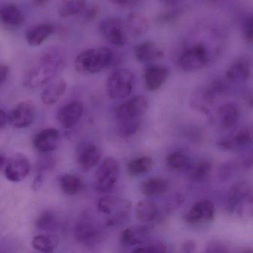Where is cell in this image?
<instances>
[{
	"label": "cell",
	"instance_id": "1",
	"mask_svg": "<svg viewBox=\"0 0 253 253\" xmlns=\"http://www.w3.org/2000/svg\"><path fill=\"white\" fill-rule=\"evenodd\" d=\"M64 57L59 50L45 51L26 71L23 77V85L29 89L45 86L57 78L64 67Z\"/></svg>",
	"mask_w": 253,
	"mask_h": 253
},
{
	"label": "cell",
	"instance_id": "2",
	"mask_svg": "<svg viewBox=\"0 0 253 253\" xmlns=\"http://www.w3.org/2000/svg\"><path fill=\"white\" fill-rule=\"evenodd\" d=\"M113 60V52L107 47L90 48L77 56L75 69L81 75H94L109 67Z\"/></svg>",
	"mask_w": 253,
	"mask_h": 253
},
{
	"label": "cell",
	"instance_id": "3",
	"mask_svg": "<svg viewBox=\"0 0 253 253\" xmlns=\"http://www.w3.org/2000/svg\"><path fill=\"white\" fill-rule=\"evenodd\" d=\"M97 209L104 219L105 225L112 227L128 218L131 213V203L129 200L121 197L106 195L98 200Z\"/></svg>",
	"mask_w": 253,
	"mask_h": 253
},
{
	"label": "cell",
	"instance_id": "4",
	"mask_svg": "<svg viewBox=\"0 0 253 253\" xmlns=\"http://www.w3.org/2000/svg\"><path fill=\"white\" fill-rule=\"evenodd\" d=\"M211 60V53L204 42H197L186 47L177 60V66L183 72H192L207 66Z\"/></svg>",
	"mask_w": 253,
	"mask_h": 253
},
{
	"label": "cell",
	"instance_id": "5",
	"mask_svg": "<svg viewBox=\"0 0 253 253\" xmlns=\"http://www.w3.org/2000/svg\"><path fill=\"white\" fill-rule=\"evenodd\" d=\"M134 80V73L130 69H116L109 75L106 81L108 95L114 100L126 98L132 93Z\"/></svg>",
	"mask_w": 253,
	"mask_h": 253
},
{
	"label": "cell",
	"instance_id": "6",
	"mask_svg": "<svg viewBox=\"0 0 253 253\" xmlns=\"http://www.w3.org/2000/svg\"><path fill=\"white\" fill-rule=\"evenodd\" d=\"M73 235L77 242L81 245L94 247L103 241L104 234L93 219L88 216H84L75 223Z\"/></svg>",
	"mask_w": 253,
	"mask_h": 253
},
{
	"label": "cell",
	"instance_id": "7",
	"mask_svg": "<svg viewBox=\"0 0 253 253\" xmlns=\"http://www.w3.org/2000/svg\"><path fill=\"white\" fill-rule=\"evenodd\" d=\"M120 165L117 160L107 158L101 163L95 174V189L106 193L116 184L119 179Z\"/></svg>",
	"mask_w": 253,
	"mask_h": 253
},
{
	"label": "cell",
	"instance_id": "8",
	"mask_svg": "<svg viewBox=\"0 0 253 253\" xmlns=\"http://www.w3.org/2000/svg\"><path fill=\"white\" fill-rule=\"evenodd\" d=\"M253 205V190L247 182L241 181L231 186L228 193L227 210L229 212L241 215L245 207Z\"/></svg>",
	"mask_w": 253,
	"mask_h": 253
},
{
	"label": "cell",
	"instance_id": "9",
	"mask_svg": "<svg viewBox=\"0 0 253 253\" xmlns=\"http://www.w3.org/2000/svg\"><path fill=\"white\" fill-rule=\"evenodd\" d=\"M99 30L105 40L116 46H124L127 43L124 22L120 17H106L100 22Z\"/></svg>",
	"mask_w": 253,
	"mask_h": 253
},
{
	"label": "cell",
	"instance_id": "10",
	"mask_svg": "<svg viewBox=\"0 0 253 253\" xmlns=\"http://www.w3.org/2000/svg\"><path fill=\"white\" fill-rule=\"evenodd\" d=\"M253 130L249 126L238 127L217 140V147L223 151H236L251 144Z\"/></svg>",
	"mask_w": 253,
	"mask_h": 253
},
{
	"label": "cell",
	"instance_id": "11",
	"mask_svg": "<svg viewBox=\"0 0 253 253\" xmlns=\"http://www.w3.org/2000/svg\"><path fill=\"white\" fill-rule=\"evenodd\" d=\"M101 156L100 147L92 142L81 143L75 152L77 165L84 171L94 169L100 162Z\"/></svg>",
	"mask_w": 253,
	"mask_h": 253
},
{
	"label": "cell",
	"instance_id": "12",
	"mask_svg": "<svg viewBox=\"0 0 253 253\" xmlns=\"http://www.w3.org/2000/svg\"><path fill=\"white\" fill-rule=\"evenodd\" d=\"M215 214L214 204L210 200H202L192 206V208L183 216V220L187 224H201L212 221Z\"/></svg>",
	"mask_w": 253,
	"mask_h": 253
},
{
	"label": "cell",
	"instance_id": "13",
	"mask_svg": "<svg viewBox=\"0 0 253 253\" xmlns=\"http://www.w3.org/2000/svg\"><path fill=\"white\" fill-rule=\"evenodd\" d=\"M149 108L147 98L143 95H137L126 100L117 107L115 115L119 121L140 118L146 113Z\"/></svg>",
	"mask_w": 253,
	"mask_h": 253
},
{
	"label": "cell",
	"instance_id": "14",
	"mask_svg": "<svg viewBox=\"0 0 253 253\" xmlns=\"http://www.w3.org/2000/svg\"><path fill=\"white\" fill-rule=\"evenodd\" d=\"M30 169L29 158L23 154L16 153L7 161L5 175L9 181L19 183L27 177Z\"/></svg>",
	"mask_w": 253,
	"mask_h": 253
},
{
	"label": "cell",
	"instance_id": "15",
	"mask_svg": "<svg viewBox=\"0 0 253 253\" xmlns=\"http://www.w3.org/2000/svg\"><path fill=\"white\" fill-rule=\"evenodd\" d=\"M36 115V107L32 100H25L19 103L11 110L9 122L11 126L17 128H24L33 123Z\"/></svg>",
	"mask_w": 253,
	"mask_h": 253
},
{
	"label": "cell",
	"instance_id": "16",
	"mask_svg": "<svg viewBox=\"0 0 253 253\" xmlns=\"http://www.w3.org/2000/svg\"><path fill=\"white\" fill-rule=\"evenodd\" d=\"M215 97V94L210 86L199 85L191 92L189 106L195 112L207 115L212 108Z\"/></svg>",
	"mask_w": 253,
	"mask_h": 253
},
{
	"label": "cell",
	"instance_id": "17",
	"mask_svg": "<svg viewBox=\"0 0 253 253\" xmlns=\"http://www.w3.org/2000/svg\"><path fill=\"white\" fill-rule=\"evenodd\" d=\"M240 118L238 106L233 103H225L219 106L214 115V126L220 131H226L233 128Z\"/></svg>",
	"mask_w": 253,
	"mask_h": 253
},
{
	"label": "cell",
	"instance_id": "18",
	"mask_svg": "<svg viewBox=\"0 0 253 253\" xmlns=\"http://www.w3.org/2000/svg\"><path fill=\"white\" fill-rule=\"evenodd\" d=\"M60 131L54 128L41 130L33 139V146L41 154H50L55 151L60 146Z\"/></svg>",
	"mask_w": 253,
	"mask_h": 253
},
{
	"label": "cell",
	"instance_id": "19",
	"mask_svg": "<svg viewBox=\"0 0 253 253\" xmlns=\"http://www.w3.org/2000/svg\"><path fill=\"white\" fill-rule=\"evenodd\" d=\"M252 73V59L243 54L234 60L226 72V78L231 83H243L250 79Z\"/></svg>",
	"mask_w": 253,
	"mask_h": 253
},
{
	"label": "cell",
	"instance_id": "20",
	"mask_svg": "<svg viewBox=\"0 0 253 253\" xmlns=\"http://www.w3.org/2000/svg\"><path fill=\"white\" fill-rule=\"evenodd\" d=\"M84 112V104L81 101L74 100L59 109L57 119L63 128L70 129L81 121Z\"/></svg>",
	"mask_w": 253,
	"mask_h": 253
},
{
	"label": "cell",
	"instance_id": "21",
	"mask_svg": "<svg viewBox=\"0 0 253 253\" xmlns=\"http://www.w3.org/2000/svg\"><path fill=\"white\" fill-rule=\"evenodd\" d=\"M45 86L41 94V101L47 106H51L64 95L67 89V82L63 78H56Z\"/></svg>",
	"mask_w": 253,
	"mask_h": 253
},
{
	"label": "cell",
	"instance_id": "22",
	"mask_svg": "<svg viewBox=\"0 0 253 253\" xmlns=\"http://www.w3.org/2000/svg\"><path fill=\"white\" fill-rule=\"evenodd\" d=\"M169 77V70L165 66H149L144 71V83L149 91H157L165 84Z\"/></svg>",
	"mask_w": 253,
	"mask_h": 253
},
{
	"label": "cell",
	"instance_id": "23",
	"mask_svg": "<svg viewBox=\"0 0 253 253\" xmlns=\"http://www.w3.org/2000/svg\"><path fill=\"white\" fill-rule=\"evenodd\" d=\"M136 60L141 63H152L164 57L163 50L152 41H145L134 48Z\"/></svg>",
	"mask_w": 253,
	"mask_h": 253
},
{
	"label": "cell",
	"instance_id": "24",
	"mask_svg": "<svg viewBox=\"0 0 253 253\" xmlns=\"http://www.w3.org/2000/svg\"><path fill=\"white\" fill-rule=\"evenodd\" d=\"M150 234V228L145 225L132 226L126 228L121 233L120 241L126 247L140 245L147 239Z\"/></svg>",
	"mask_w": 253,
	"mask_h": 253
},
{
	"label": "cell",
	"instance_id": "25",
	"mask_svg": "<svg viewBox=\"0 0 253 253\" xmlns=\"http://www.w3.org/2000/svg\"><path fill=\"white\" fill-rule=\"evenodd\" d=\"M126 31L133 38L143 36L149 29L147 18L138 12H131L124 22Z\"/></svg>",
	"mask_w": 253,
	"mask_h": 253
},
{
	"label": "cell",
	"instance_id": "26",
	"mask_svg": "<svg viewBox=\"0 0 253 253\" xmlns=\"http://www.w3.org/2000/svg\"><path fill=\"white\" fill-rule=\"evenodd\" d=\"M54 33V27L48 23L35 25L28 29L26 33V41L31 46L42 45Z\"/></svg>",
	"mask_w": 253,
	"mask_h": 253
},
{
	"label": "cell",
	"instance_id": "27",
	"mask_svg": "<svg viewBox=\"0 0 253 253\" xmlns=\"http://www.w3.org/2000/svg\"><path fill=\"white\" fill-rule=\"evenodd\" d=\"M25 15L20 7L8 3L0 8V21L9 27H18L25 22Z\"/></svg>",
	"mask_w": 253,
	"mask_h": 253
},
{
	"label": "cell",
	"instance_id": "28",
	"mask_svg": "<svg viewBox=\"0 0 253 253\" xmlns=\"http://www.w3.org/2000/svg\"><path fill=\"white\" fill-rule=\"evenodd\" d=\"M60 190L67 196H74L81 192L84 187V181L76 174H65L59 179Z\"/></svg>",
	"mask_w": 253,
	"mask_h": 253
},
{
	"label": "cell",
	"instance_id": "29",
	"mask_svg": "<svg viewBox=\"0 0 253 253\" xmlns=\"http://www.w3.org/2000/svg\"><path fill=\"white\" fill-rule=\"evenodd\" d=\"M135 212L137 220L142 223H151L158 217V206L153 201L143 200L137 203Z\"/></svg>",
	"mask_w": 253,
	"mask_h": 253
},
{
	"label": "cell",
	"instance_id": "30",
	"mask_svg": "<svg viewBox=\"0 0 253 253\" xmlns=\"http://www.w3.org/2000/svg\"><path fill=\"white\" fill-rule=\"evenodd\" d=\"M86 0H62L57 11L62 18L81 15L87 6Z\"/></svg>",
	"mask_w": 253,
	"mask_h": 253
},
{
	"label": "cell",
	"instance_id": "31",
	"mask_svg": "<svg viewBox=\"0 0 253 253\" xmlns=\"http://www.w3.org/2000/svg\"><path fill=\"white\" fill-rule=\"evenodd\" d=\"M169 185L165 179L160 177H150L142 183L140 190L146 196H158L168 191Z\"/></svg>",
	"mask_w": 253,
	"mask_h": 253
},
{
	"label": "cell",
	"instance_id": "32",
	"mask_svg": "<svg viewBox=\"0 0 253 253\" xmlns=\"http://www.w3.org/2000/svg\"><path fill=\"white\" fill-rule=\"evenodd\" d=\"M189 175L193 181L201 182L207 178L212 170V163L207 159H201L189 166Z\"/></svg>",
	"mask_w": 253,
	"mask_h": 253
},
{
	"label": "cell",
	"instance_id": "33",
	"mask_svg": "<svg viewBox=\"0 0 253 253\" xmlns=\"http://www.w3.org/2000/svg\"><path fill=\"white\" fill-rule=\"evenodd\" d=\"M154 166L153 158L143 156L131 160L127 164V171L131 176H139L149 172Z\"/></svg>",
	"mask_w": 253,
	"mask_h": 253
},
{
	"label": "cell",
	"instance_id": "34",
	"mask_svg": "<svg viewBox=\"0 0 253 253\" xmlns=\"http://www.w3.org/2000/svg\"><path fill=\"white\" fill-rule=\"evenodd\" d=\"M59 241L57 237L48 234H41L34 237L32 245L35 250L42 253H51L58 246Z\"/></svg>",
	"mask_w": 253,
	"mask_h": 253
},
{
	"label": "cell",
	"instance_id": "35",
	"mask_svg": "<svg viewBox=\"0 0 253 253\" xmlns=\"http://www.w3.org/2000/svg\"><path fill=\"white\" fill-rule=\"evenodd\" d=\"M59 220L53 211H45L41 213L35 221V227L41 232H53L57 230Z\"/></svg>",
	"mask_w": 253,
	"mask_h": 253
},
{
	"label": "cell",
	"instance_id": "36",
	"mask_svg": "<svg viewBox=\"0 0 253 253\" xmlns=\"http://www.w3.org/2000/svg\"><path fill=\"white\" fill-rule=\"evenodd\" d=\"M140 118L119 121L118 134L124 138L132 137L140 129Z\"/></svg>",
	"mask_w": 253,
	"mask_h": 253
},
{
	"label": "cell",
	"instance_id": "37",
	"mask_svg": "<svg viewBox=\"0 0 253 253\" xmlns=\"http://www.w3.org/2000/svg\"><path fill=\"white\" fill-rule=\"evenodd\" d=\"M167 164L171 169L183 170L189 168L191 163L189 157L185 154L173 152L167 156Z\"/></svg>",
	"mask_w": 253,
	"mask_h": 253
},
{
	"label": "cell",
	"instance_id": "38",
	"mask_svg": "<svg viewBox=\"0 0 253 253\" xmlns=\"http://www.w3.org/2000/svg\"><path fill=\"white\" fill-rule=\"evenodd\" d=\"M238 161H229L223 163L217 171V177L220 181L225 182L230 180L231 177L239 169Z\"/></svg>",
	"mask_w": 253,
	"mask_h": 253
},
{
	"label": "cell",
	"instance_id": "39",
	"mask_svg": "<svg viewBox=\"0 0 253 253\" xmlns=\"http://www.w3.org/2000/svg\"><path fill=\"white\" fill-rule=\"evenodd\" d=\"M168 246L162 241H154L140 244L136 247L132 252L134 253H167Z\"/></svg>",
	"mask_w": 253,
	"mask_h": 253
},
{
	"label": "cell",
	"instance_id": "40",
	"mask_svg": "<svg viewBox=\"0 0 253 253\" xmlns=\"http://www.w3.org/2000/svg\"><path fill=\"white\" fill-rule=\"evenodd\" d=\"M38 164V173L44 174L49 170L53 169L56 165V161L49 154H41Z\"/></svg>",
	"mask_w": 253,
	"mask_h": 253
},
{
	"label": "cell",
	"instance_id": "41",
	"mask_svg": "<svg viewBox=\"0 0 253 253\" xmlns=\"http://www.w3.org/2000/svg\"><path fill=\"white\" fill-rule=\"evenodd\" d=\"M253 17L248 16L243 23V37L247 43L251 44L253 39Z\"/></svg>",
	"mask_w": 253,
	"mask_h": 253
},
{
	"label": "cell",
	"instance_id": "42",
	"mask_svg": "<svg viewBox=\"0 0 253 253\" xmlns=\"http://www.w3.org/2000/svg\"><path fill=\"white\" fill-rule=\"evenodd\" d=\"M205 251L207 253H228L229 252V249L225 243L215 240L209 243Z\"/></svg>",
	"mask_w": 253,
	"mask_h": 253
},
{
	"label": "cell",
	"instance_id": "43",
	"mask_svg": "<svg viewBox=\"0 0 253 253\" xmlns=\"http://www.w3.org/2000/svg\"><path fill=\"white\" fill-rule=\"evenodd\" d=\"M98 14V8L95 5H91L88 7L87 5L84 12L81 14L82 15L83 20L85 22H91L97 17Z\"/></svg>",
	"mask_w": 253,
	"mask_h": 253
},
{
	"label": "cell",
	"instance_id": "44",
	"mask_svg": "<svg viewBox=\"0 0 253 253\" xmlns=\"http://www.w3.org/2000/svg\"><path fill=\"white\" fill-rule=\"evenodd\" d=\"M238 161L241 169L246 170V171L251 169L252 167H253V155H252V152H250V153L244 155Z\"/></svg>",
	"mask_w": 253,
	"mask_h": 253
},
{
	"label": "cell",
	"instance_id": "45",
	"mask_svg": "<svg viewBox=\"0 0 253 253\" xmlns=\"http://www.w3.org/2000/svg\"><path fill=\"white\" fill-rule=\"evenodd\" d=\"M9 73V67L6 64L0 63V88L6 83Z\"/></svg>",
	"mask_w": 253,
	"mask_h": 253
},
{
	"label": "cell",
	"instance_id": "46",
	"mask_svg": "<svg viewBox=\"0 0 253 253\" xmlns=\"http://www.w3.org/2000/svg\"><path fill=\"white\" fill-rule=\"evenodd\" d=\"M196 243L193 240H188L182 244L181 251L185 253H194L196 250Z\"/></svg>",
	"mask_w": 253,
	"mask_h": 253
},
{
	"label": "cell",
	"instance_id": "47",
	"mask_svg": "<svg viewBox=\"0 0 253 253\" xmlns=\"http://www.w3.org/2000/svg\"><path fill=\"white\" fill-rule=\"evenodd\" d=\"M44 182V174L38 173V175L35 177L32 184V189L34 191H38L42 187Z\"/></svg>",
	"mask_w": 253,
	"mask_h": 253
},
{
	"label": "cell",
	"instance_id": "48",
	"mask_svg": "<svg viewBox=\"0 0 253 253\" xmlns=\"http://www.w3.org/2000/svg\"><path fill=\"white\" fill-rule=\"evenodd\" d=\"M8 116L3 109H0V128H3L7 124Z\"/></svg>",
	"mask_w": 253,
	"mask_h": 253
},
{
	"label": "cell",
	"instance_id": "49",
	"mask_svg": "<svg viewBox=\"0 0 253 253\" xmlns=\"http://www.w3.org/2000/svg\"><path fill=\"white\" fill-rule=\"evenodd\" d=\"M108 1L114 5H124L132 2L133 0H108Z\"/></svg>",
	"mask_w": 253,
	"mask_h": 253
},
{
	"label": "cell",
	"instance_id": "50",
	"mask_svg": "<svg viewBox=\"0 0 253 253\" xmlns=\"http://www.w3.org/2000/svg\"><path fill=\"white\" fill-rule=\"evenodd\" d=\"M180 0H159V2L167 6H171V5H175Z\"/></svg>",
	"mask_w": 253,
	"mask_h": 253
},
{
	"label": "cell",
	"instance_id": "51",
	"mask_svg": "<svg viewBox=\"0 0 253 253\" xmlns=\"http://www.w3.org/2000/svg\"><path fill=\"white\" fill-rule=\"evenodd\" d=\"M6 162L7 160L5 155L0 153V170L2 169L5 167V164H6Z\"/></svg>",
	"mask_w": 253,
	"mask_h": 253
},
{
	"label": "cell",
	"instance_id": "52",
	"mask_svg": "<svg viewBox=\"0 0 253 253\" xmlns=\"http://www.w3.org/2000/svg\"><path fill=\"white\" fill-rule=\"evenodd\" d=\"M36 5H43L48 0H33Z\"/></svg>",
	"mask_w": 253,
	"mask_h": 253
},
{
	"label": "cell",
	"instance_id": "53",
	"mask_svg": "<svg viewBox=\"0 0 253 253\" xmlns=\"http://www.w3.org/2000/svg\"><path fill=\"white\" fill-rule=\"evenodd\" d=\"M205 1H209V2H216L217 0H205Z\"/></svg>",
	"mask_w": 253,
	"mask_h": 253
}]
</instances>
